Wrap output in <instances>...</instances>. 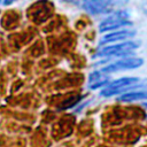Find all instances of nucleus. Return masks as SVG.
Here are the masks:
<instances>
[{"mask_svg": "<svg viewBox=\"0 0 147 147\" xmlns=\"http://www.w3.org/2000/svg\"><path fill=\"white\" fill-rule=\"evenodd\" d=\"M114 6L113 0H83L82 7L88 14L96 15L101 13H106Z\"/></svg>", "mask_w": 147, "mask_h": 147, "instance_id": "5", "label": "nucleus"}, {"mask_svg": "<svg viewBox=\"0 0 147 147\" xmlns=\"http://www.w3.org/2000/svg\"><path fill=\"white\" fill-rule=\"evenodd\" d=\"M109 83V77L102 71H93L88 76V87L92 90L99 88Z\"/></svg>", "mask_w": 147, "mask_h": 147, "instance_id": "7", "label": "nucleus"}, {"mask_svg": "<svg viewBox=\"0 0 147 147\" xmlns=\"http://www.w3.org/2000/svg\"><path fill=\"white\" fill-rule=\"evenodd\" d=\"M127 1H129V0H113L114 6H123V5H125Z\"/></svg>", "mask_w": 147, "mask_h": 147, "instance_id": "9", "label": "nucleus"}, {"mask_svg": "<svg viewBox=\"0 0 147 147\" xmlns=\"http://www.w3.org/2000/svg\"><path fill=\"white\" fill-rule=\"evenodd\" d=\"M142 10H144L145 15L147 16V0H145V3H144V6H142Z\"/></svg>", "mask_w": 147, "mask_h": 147, "instance_id": "10", "label": "nucleus"}, {"mask_svg": "<svg viewBox=\"0 0 147 147\" xmlns=\"http://www.w3.org/2000/svg\"><path fill=\"white\" fill-rule=\"evenodd\" d=\"M144 83H145V84H137L136 87H138V86H145V87H147V79H146Z\"/></svg>", "mask_w": 147, "mask_h": 147, "instance_id": "11", "label": "nucleus"}, {"mask_svg": "<svg viewBox=\"0 0 147 147\" xmlns=\"http://www.w3.org/2000/svg\"><path fill=\"white\" fill-rule=\"evenodd\" d=\"M145 106H146V107H147V103H145Z\"/></svg>", "mask_w": 147, "mask_h": 147, "instance_id": "13", "label": "nucleus"}, {"mask_svg": "<svg viewBox=\"0 0 147 147\" xmlns=\"http://www.w3.org/2000/svg\"><path fill=\"white\" fill-rule=\"evenodd\" d=\"M11 1H14V0H6V1H5V3H6V5H8V3H10Z\"/></svg>", "mask_w": 147, "mask_h": 147, "instance_id": "12", "label": "nucleus"}, {"mask_svg": "<svg viewBox=\"0 0 147 147\" xmlns=\"http://www.w3.org/2000/svg\"><path fill=\"white\" fill-rule=\"evenodd\" d=\"M131 25L132 23L129 21L127 13L125 10H118L111 14L106 20H103L99 25V30L100 32H107L110 30H116V29H121L124 26H131Z\"/></svg>", "mask_w": 147, "mask_h": 147, "instance_id": "1", "label": "nucleus"}, {"mask_svg": "<svg viewBox=\"0 0 147 147\" xmlns=\"http://www.w3.org/2000/svg\"><path fill=\"white\" fill-rule=\"evenodd\" d=\"M139 47V42L136 41H125L116 45L106 46L102 48L98 56H125L132 54L136 48Z\"/></svg>", "mask_w": 147, "mask_h": 147, "instance_id": "3", "label": "nucleus"}, {"mask_svg": "<svg viewBox=\"0 0 147 147\" xmlns=\"http://www.w3.org/2000/svg\"><path fill=\"white\" fill-rule=\"evenodd\" d=\"M142 64H144V60L141 57H124V59H121L119 61L108 64L107 67H103L101 71L105 74H110V72H117L122 70H132L141 67Z\"/></svg>", "mask_w": 147, "mask_h": 147, "instance_id": "4", "label": "nucleus"}, {"mask_svg": "<svg viewBox=\"0 0 147 147\" xmlns=\"http://www.w3.org/2000/svg\"><path fill=\"white\" fill-rule=\"evenodd\" d=\"M136 31L131 29H122L119 31H114L108 34H105L101 39V44H109V42H115V41H121L125 40L127 38L134 37Z\"/></svg>", "mask_w": 147, "mask_h": 147, "instance_id": "6", "label": "nucleus"}, {"mask_svg": "<svg viewBox=\"0 0 147 147\" xmlns=\"http://www.w3.org/2000/svg\"><path fill=\"white\" fill-rule=\"evenodd\" d=\"M141 100H147V91L129 92L119 96V101H123V102H133V101H141Z\"/></svg>", "mask_w": 147, "mask_h": 147, "instance_id": "8", "label": "nucleus"}, {"mask_svg": "<svg viewBox=\"0 0 147 147\" xmlns=\"http://www.w3.org/2000/svg\"><path fill=\"white\" fill-rule=\"evenodd\" d=\"M139 82H140V79L137 77H123V78H119V79L114 80L110 84H108L100 92V94L102 96H111V95L125 92L129 88H133Z\"/></svg>", "mask_w": 147, "mask_h": 147, "instance_id": "2", "label": "nucleus"}]
</instances>
